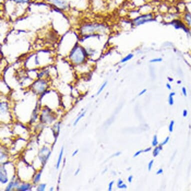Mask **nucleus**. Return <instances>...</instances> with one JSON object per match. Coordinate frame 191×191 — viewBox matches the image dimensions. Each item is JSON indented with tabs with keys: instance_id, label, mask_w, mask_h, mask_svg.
Returning a JSON list of instances; mask_svg holds the SVG:
<instances>
[{
	"instance_id": "f3484780",
	"label": "nucleus",
	"mask_w": 191,
	"mask_h": 191,
	"mask_svg": "<svg viewBox=\"0 0 191 191\" xmlns=\"http://www.w3.org/2000/svg\"><path fill=\"white\" fill-rule=\"evenodd\" d=\"M40 178H41V173L38 174L35 177V180H34V182L35 183L38 182L40 179Z\"/></svg>"
},
{
	"instance_id": "20e7f679",
	"label": "nucleus",
	"mask_w": 191,
	"mask_h": 191,
	"mask_svg": "<svg viewBox=\"0 0 191 191\" xmlns=\"http://www.w3.org/2000/svg\"><path fill=\"white\" fill-rule=\"evenodd\" d=\"M172 25L174 26L175 28L183 29H184V30L185 31V30H187V28L183 24V23L180 22V21H179L175 20L174 21H173V22L172 23Z\"/></svg>"
},
{
	"instance_id": "ddd939ff",
	"label": "nucleus",
	"mask_w": 191,
	"mask_h": 191,
	"mask_svg": "<svg viewBox=\"0 0 191 191\" xmlns=\"http://www.w3.org/2000/svg\"><path fill=\"white\" fill-rule=\"evenodd\" d=\"M163 61V59L159 58H155V59H153L151 60L150 61V62L152 63H158V62H161Z\"/></svg>"
},
{
	"instance_id": "7ed1b4c3",
	"label": "nucleus",
	"mask_w": 191,
	"mask_h": 191,
	"mask_svg": "<svg viewBox=\"0 0 191 191\" xmlns=\"http://www.w3.org/2000/svg\"><path fill=\"white\" fill-rule=\"evenodd\" d=\"M99 28H100V26L99 25L98 26L88 25L84 27L83 31L84 33H93L94 31H95Z\"/></svg>"
},
{
	"instance_id": "aec40b11",
	"label": "nucleus",
	"mask_w": 191,
	"mask_h": 191,
	"mask_svg": "<svg viewBox=\"0 0 191 191\" xmlns=\"http://www.w3.org/2000/svg\"><path fill=\"white\" fill-rule=\"evenodd\" d=\"M15 2L20 3H25L28 2L29 0H14Z\"/></svg>"
},
{
	"instance_id": "cd10ccee",
	"label": "nucleus",
	"mask_w": 191,
	"mask_h": 191,
	"mask_svg": "<svg viewBox=\"0 0 191 191\" xmlns=\"http://www.w3.org/2000/svg\"><path fill=\"white\" fill-rule=\"evenodd\" d=\"M142 152H143V151H138V152H137L134 155V157H137V156H138Z\"/></svg>"
},
{
	"instance_id": "f257e3e1",
	"label": "nucleus",
	"mask_w": 191,
	"mask_h": 191,
	"mask_svg": "<svg viewBox=\"0 0 191 191\" xmlns=\"http://www.w3.org/2000/svg\"><path fill=\"white\" fill-rule=\"evenodd\" d=\"M85 52L80 46H77L72 51L70 55L71 61L75 64L82 63L85 58Z\"/></svg>"
},
{
	"instance_id": "5701e85b",
	"label": "nucleus",
	"mask_w": 191,
	"mask_h": 191,
	"mask_svg": "<svg viewBox=\"0 0 191 191\" xmlns=\"http://www.w3.org/2000/svg\"><path fill=\"white\" fill-rule=\"evenodd\" d=\"M153 162L154 161H151L150 162V163H149V171H150L151 169V168H152V165H153Z\"/></svg>"
},
{
	"instance_id": "f8f14e48",
	"label": "nucleus",
	"mask_w": 191,
	"mask_h": 191,
	"mask_svg": "<svg viewBox=\"0 0 191 191\" xmlns=\"http://www.w3.org/2000/svg\"><path fill=\"white\" fill-rule=\"evenodd\" d=\"M85 114L86 112H84L83 113H82L80 116H79V117H78L77 119H76V120H75V122H74V126H75V125H76L79 122L80 120H81L82 118H83L84 116H85Z\"/></svg>"
},
{
	"instance_id": "dca6fc26",
	"label": "nucleus",
	"mask_w": 191,
	"mask_h": 191,
	"mask_svg": "<svg viewBox=\"0 0 191 191\" xmlns=\"http://www.w3.org/2000/svg\"><path fill=\"white\" fill-rule=\"evenodd\" d=\"M107 82H106L105 83L103 84V85L101 86V87L100 88V89H99V91H98V93H97V95H99V94L101 93V92L104 90V88H105V87H106V85H107Z\"/></svg>"
},
{
	"instance_id": "6ab92c4d",
	"label": "nucleus",
	"mask_w": 191,
	"mask_h": 191,
	"mask_svg": "<svg viewBox=\"0 0 191 191\" xmlns=\"http://www.w3.org/2000/svg\"><path fill=\"white\" fill-rule=\"evenodd\" d=\"M174 122L172 121V122H171V124L170 125V126H169V131L170 132H172L173 130V126H174Z\"/></svg>"
},
{
	"instance_id": "c9c22d12",
	"label": "nucleus",
	"mask_w": 191,
	"mask_h": 191,
	"mask_svg": "<svg viewBox=\"0 0 191 191\" xmlns=\"http://www.w3.org/2000/svg\"><path fill=\"white\" fill-rule=\"evenodd\" d=\"M79 171H80L79 169H78V170H77V172H76V174H75L76 175H77L78 173H79Z\"/></svg>"
},
{
	"instance_id": "6e6552de",
	"label": "nucleus",
	"mask_w": 191,
	"mask_h": 191,
	"mask_svg": "<svg viewBox=\"0 0 191 191\" xmlns=\"http://www.w3.org/2000/svg\"><path fill=\"white\" fill-rule=\"evenodd\" d=\"M185 19L187 22V24L189 26H191V14L189 13H188L185 15Z\"/></svg>"
},
{
	"instance_id": "2f4dec72",
	"label": "nucleus",
	"mask_w": 191,
	"mask_h": 191,
	"mask_svg": "<svg viewBox=\"0 0 191 191\" xmlns=\"http://www.w3.org/2000/svg\"><path fill=\"white\" fill-rule=\"evenodd\" d=\"M78 151H79L78 150H77L75 151V152L73 153V156H75L77 154L78 152Z\"/></svg>"
},
{
	"instance_id": "a878e982",
	"label": "nucleus",
	"mask_w": 191,
	"mask_h": 191,
	"mask_svg": "<svg viewBox=\"0 0 191 191\" xmlns=\"http://www.w3.org/2000/svg\"><path fill=\"white\" fill-rule=\"evenodd\" d=\"M169 137H167V138H166V139L165 140V141L162 144V145H165L166 143H167V142H168V141H169Z\"/></svg>"
},
{
	"instance_id": "412c9836",
	"label": "nucleus",
	"mask_w": 191,
	"mask_h": 191,
	"mask_svg": "<svg viewBox=\"0 0 191 191\" xmlns=\"http://www.w3.org/2000/svg\"><path fill=\"white\" fill-rule=\"evenodd\" d=\"M13 185H14V184H13V183H10V184H9L7 188L6 191H10V190H11V189L12 188Z\"/></svg>"
},
{
	"instance_id": "a211bd4d",
	"label": "nucleus",
	"mask_w": 191,
	"mask_h": 191,
	"mask_svg": "<svg viewBox=\"0 0 191 191\" xmlns=\"http://www.w3.org/2000/svg\"><path fill=\"white\" fill-rule=\"evenodd\" d=\"M157 144H158L157 138L156 136H155L154 137V140L153 141V146H155Z\"/></svg>"
},
{
	"instance_id": "c85d7f7f",
	"label": "nucleus",
	"mask_w": 191,
	"mask_h": 191,
	"mask_svg": "<svg viewBox=\"0 0 191 191\" xmlns=\"http://www.w3.org/2000/svg\"><path fill=\"white\" fill-rule=\"evenodd\" d=\"M163 170H162V169H160V170H159V171L157 172V174H162V173H163Z\"/></svg>"
},
{
	"instance_id": "c756f323",
	"label": "nucleus",
	"mask_w": 191,
	"mask_h": 191,
	"mask_svg": "<svg viewBox=\"0 0 191 191\" xmlns=\"http://www.w3.org/2000/svg\"><path fill=\"white\" fill-rule=\"evenodd\" d=\"M146 91H147L146 89L143 90L139 94V95L140 96L142 95L143 94H144L145 93V92H146Z\"/></svg>"
},
{
	"instance_id": "4468645a",
	"label": "nucleus",
	"mask_w": 191,
	"mask_h": 191,
	"mask_svg": "<svg viewBox=\"0 0 191 191\" xmlns=\"http://www.w3.org/2000/svg\"><path fill=\"white\" fill-rule=\"evenodd\" d=\"M161 149V148H160V147H157L155 149L154 151V156L156 157L159 154V152L160 151Z\"/></svg>"
},
{
	"instance_id": "bb28decb",
	"label": "nucleus",
	"mask_w": 191,
	"mask_h": 191,
	"mask_svg": "<svg viewBox=\"0 0 191 191\" xmlns=\"http://www.w3.org/2000/svg\"><path fill=\"white\" fill-rule=\"evenodd\" d=\"M187 114H188V113H187V111L186 110H184V112H183V116L184 117H186L187 116Z\"/></svg>"
},
{
	"instance_id": "1a4fd4ad",
	"label": "nucleus",
	"mask_w": 191,
	"mask_h": 191,
	"mask_svg": "<svg viewBox=\"0 0 191 191\" xmlns=\"http://www.w3.org/2000/svg\"><path fill=\"white\" fill-rule=\"evenodd\" d=\"M63 155V148H62L61 149V152H60V154L59 155V158H58V162H57V169H59V166H60V165L61 164V160H62V159Z\"/></svg>"
},
{
	"instance_id": "0eeeda50",
	"label": "nucleus",
	"mask_w": 191,
	"mask_h": 191,
	"mask_svg": "<svg viewBox=\"0 0 191 191\" xmlns=\"http://www.w3.org/2000/svg\"><path fill=\"white\" fill-rule=\"evenodd\" d=\"M133 57H134V55L133 54H129L128 55H127L126 57H124L123 59H122L121 62L122 63H126L127 62H128V61L132 59Z\"/></svg>"
},
{
	"instance_id": "9b49d317",
	"label": "nucleus",
	"mask_w": 191,
	"mask_h": 191,
	"mask_svg": "<svg viewBox=\"0 0 191 191\" xmlns=\"http://www.w3.org/2000/svg\"><path fill=\"white\" fill-rule=\"evenodd\" d=\"M175 95V93L174 92H172L170 94L169 96V103L170 105H172L174 103V101H173V96Z\"/></svg>"
},
{
	"instance_id": "393cba45",
	"label": "nucleus",
	"mask_w": 191,
	"mask_h": 191,
	"mask_svg": "<svg viewBox=\"0 0 191 191\" xmlns=\"http://www.w3.org/2000/svg\"><path fill=\"white\" fill-rule=\"evenodd\" d=\"M118 187L120 188V189H123V188H127V186L125 184H123V185H118Z\"/></svg>"
},
{
	"instance_id": "39448f33",
	"label": "nucleus",
	"mask_w": 191,
	"mask_h": 191,
	"mask_svg": "<svg viewBox=\"0 0 191 191\" xmlns=\"http://www.w3.org/2000/svg\"><path fill=\"white\" fill-rule=\"evenodd\" d=\"M52 1L61 8H65L66 7L65 2L64 0H52Z\"/></svg>"
},
{
	"instance_id": "7c9ffc66",
	"label": "nucleus",
	"mask_w": 191,
	"mask_h": 191,
	"mask_svg": "<svg viewBox=\"0 0 191 191\" xmlns=\"http://www.w3.org/2000/svg\"><path fill=\"white\" fill-rule=\"evenodd\" d=\"M166 86H167V88H168L169 90L171 89V86L169 84H167Z\"/></svg>"
},
{
	"instance_id": "f704fd0d",
	"label": "nucleus",
	"mask_w": 191,
	"mask_h": 191,
	"mask_svg": "<svg viewBox=\"0 0 191 191\" xmlns=\"http://www.w3.org/2000/svg\"><path fill=\"white\" fill-rule=\"evenodd\" d=\"M150 150V148H149L147 149H146V150L144 151V152H148V151H149Z\"/></svg>"
},
{
	"instance_id": "b1692460",
	"label": "nucleus",
	"mask_w": 191,
	"mask_h": 191,
	"mask_svg": "<svg viewBox=\"0 0 191 191\" xmlns=\"http://www.w3.org/2000/svg\"><path fill=\"white\" fill-rule=\"evenodd\" d=\"M113 184H114V181H112V182H111L110 183L109 186V191H111L112 190V186L113 185Z\"/></svg>"
},
{
	"instance_id": "9d476101",
	"label": "nucleus",
	"mask_w": 191,
	"mask_h": 191,
	"mask_svg": "<svg viewBox=\"0 0 191 191\" xmlns=\"http://www.w3.org/2000/svg\"><path fill=\"white\" fill-rule=\"evenodd\" d=\"M30 187V184H26V185H23L21 186L18 189L19 191H26L28 190L29 188Z\"/></svg>"
},
{
	"instance_id": "f03ea898",
	"label": "nucleus",
	"mask_w": 191,
	"mask_h": 191,
	"mask_svg": "<svg viewBox=\"0 0 191 191\" xmlns=\"http://www.w3.org/2000/svg\"><path fill=\"white\" fill-rule=\"evenodd\" d=\"M154 20V16L152 14H146L137 17L133 20V24L135 26H139L145 24L146 23L152 22Z\"/></svg>"
},
{
	"instance_id": "72a5a7b5",
	"label": "nucleus",
	"mask_w": 191,
	"mask_h": 191,
	"mask_svg": "<svg viewBox=\"0 0 191 191\" xmlns=\"http://www.w3.org/2000/svg\"><path fill=\"white\" fill-rule=\"evenodd\" d=\"M132 178L133 177L132 176H130L129 178V182H130V183H131V182H132Z\"/></svg>"
},
{
	"instance_id": "423d86ee",
	"label": "nucleus",
	"mask_w": 191,
	"mask_h": 191,
	"mask_svg": "<svg viewBox=\"0 0 191 191\" xmlns=\"http://www.w3.org/2000/svg\"><path fill=\"white\" fill-rule=\"evenodd\" d=\"M45 83L43 81H39L37 82L36 85V89L38 90L39 91H43L45 89Z\"/></svg>"
},
{
	"instance_id": "4be33fe9",
	"label": "nucleus",
	"mask_w": 191,
	"mask_h": 191,
	"mask_svg": "<svg viewBox=\"0 0 191 191\" xmlns=\"http://www.w3.org/2000/svg\"><path fill=\"white\" fill-rule=\"evenodd\" d=\"M182 92H183V94L184 95V96H186L187 95V90L185 88V87L182 88Z\"/></svg>"
},
{
	"instance_id": "2eb2a0df",
	"label": "nucleus",
	"mask_w": 191,
	"mask_h": 191,
	"mask_svg": "<svg viewBox=\"0 0 191 191\" xmlns=\"http://www.w3.org/2000/svg\"><path fill=\"white\" fill-rule=\"evenodd\" d=\"M46 186V185L45 184H41L39 186L38 189V191H43L45 190V187Z\"/></svg>"
},
{
	"instance_id": "473e14b6",
	"label": "nucleus",
	"mask_w": 191,
	"mask_h": 191,
	"mask_svg": "<svg viewBox=\"0 0 191 191\" xmlns=\"http://www.w3.org/2000/svg\"><path fill=\"white\" fill-rule=\"evenodd\" d=\"M123 182L122 180H119V182H118V185H122V184H123Z\"/></svg>"
}]
</instances>
